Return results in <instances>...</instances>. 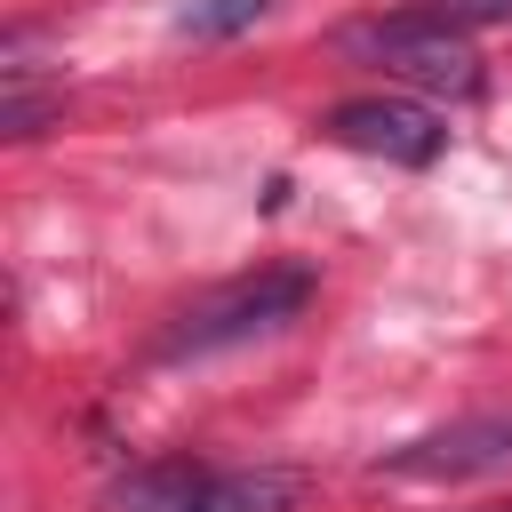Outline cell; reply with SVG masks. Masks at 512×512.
Segmentation results:
<instances>
[{
  "label": "cell",
  "mask_w": 512,
  "mask_h": 512,
  "mask_svg": "<svg viewBox=\"0 0 512 512\" xmlns=\"http://www.w3.org/2000/svg\"><path fill=\"white\" fill-rule=\"evenodd\" d=\"M344 56L360 64H384L392 80H416V88H440V96H480V56L456 24L424 16V8H400V16H360L336 32Z\"/></svg>",
  "instance_id": "obj_1"
},
{
  "label": "cell",
  "mask_w": 512,
  "mask_h": 512,
  "mask_svg": "<svg viewBox=\"0 0 512 512\" xmlns=\"http://www.w3.org/2000/svg\"><path fill=\"white\" fill-rule=\"evenodd\" d=\"M312 304V272L304 264H272V272H248L216 296H200L168 336H160V360H192V352H224V344H248V336H272L280 320H296Z\"/></svg>",
  "instance_id": "obj_2"
},
{
  "label": "cell",
  "mask_w": 512,
  "mask_h": 512,
  "mask_svg": "<svg viewBox=\"0 0 512 512\" xmlns=\"http://www.w3.org/2000/svg\"><path fill=\"white\" fill-rule=\"evenodd\" d=\"M320 128H328V144L368 152V160H392V168H432V160L448 152L440 112H432V104H408V96H352V104H336Z\"/></svg>",
  "instance_id": "obj_3"
},
{
  "label": "cell",
  "mask_w": 512,
  "mask_h": 512,
  "mask_svg": "<svg viewBox=\"0 0 512 512\" xmlns=\"http://www.w3.org/2000/svg\"><path fill=\"white\" fill-rule=\"evenodd\" d=\"M376 472H392V480H472V472H512V416H464V424H440V432L392 448Z\"/></svg>",
  "instance_id": "obj_4"
},
{
  "label": "cell",
  "mask_w": 512,
  "mask_h": 512,
  "mask_svg": "<svg viewBox=\"0 0 512 512\" xmlns=\"http://www.w3.org/2000/svg\"><path fill=\"white\" fill-rule=\"evenodd\" d=\"M304 472L296 464H256V472H208L200 496L184 512H296L304 504Z\"/></svg>",
  "instance_id": "obj_5"
},
{
  "label": "cell",
  "mask_w": 512,
  "mask_h": 512,
  "mask_svg": "<svg viewBox=\"0 0 512 512\" xmlns=\"http://www.w3.org/2000/svg\"><path fill=\"white\" fill-rule=\"evenodd\" d=\"M264 16H272V0H192V8H176V32L184 40H232Z\"/></svg>",
  "instance_id": "obj_6"
},
{
  "label": "cell",
  "mask_w": 512,
  "mask_h": 512,
  "mask_svg": "<svg viewBox=\"0 0 512 512\" xmlns=\"http://www.w3.org/2000/svg\"><path fill=\"white\" fill-rule=\"evenodd\" d=\"M200 480H208V472H192V464H152V472L128 480V504H136V512H184V504L200 496Z\"/></svg>",
  "instance_id": "obj_7"
},
{
  "label": "cell",
  "mask_w": 512,
  "mask_h": 512,
  "mask_svg": "<svg viewBox=\"0 0 512 512\" xmlns=\"http://www.w3.org/2000/svg\"><path fill=\"white\" fill-rule=\"evenodd\" d=\"M424 16L456 24V32H480V24H512V0H416Z\"/></svg>",
  "instance_id": "obj_8"
}]
</instances>
